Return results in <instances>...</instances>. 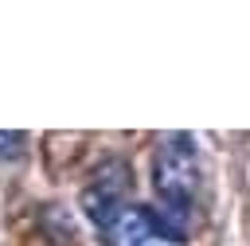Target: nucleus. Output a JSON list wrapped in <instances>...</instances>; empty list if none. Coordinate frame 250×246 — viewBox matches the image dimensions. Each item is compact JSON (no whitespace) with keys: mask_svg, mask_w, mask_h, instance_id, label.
<instances>
[{"mask_svg":"<svg viewBox=\"0 0 250 246\" xmlns=\"http://www.w3.org/2000/svg\"><path fill=\"white\" fill-rule=\"evenodd\" d=\"M199 148L195 137L188 133H168L156 144L152 156V191H156V226L180 246L195 223V203H199Z\"/></svg>","mask_w":250,"mask_h":246,"instance_id":"obj_1","label":"nucleus"},{"mask_svg":"<svg viewBox=\"0 0 250 246\" xmlns=\"http://www.w3.org/2000/svg\"><path fill=\"white\" fill-rule=\"evenodd\" d=\"M125 191H129V168L121 160H105L94 172V184L82 191V211L90 215V223L109 226V219L125 207Z\"/></svg>","mask_w":250,"mask_h":246,"instance_id":"obj_2","label":"nucleus"},{"mask_svg":"<svg viewBox=\"0 0 250 246\" xmlns=\"http://www.w3.org/2000/svg\"><path fill=\"white\" fill-rule=\"evenodd\" d=\"M109 246H176L152 219V211L145 207H121L113 219H109Z\"/></svg>","mask_w":250,"mask_h":246,"instance_id":"obj_3","label":"nucleus"},{"mask_svg":"<svg viewBox=\"0 0 250 246\" xmlns=\"http://www.w3.org/2000/svg\"><path fill=\"white\" fill-rule=\"evenodd\" d=\"M23 148H27L23 133H0V160H16V156H23Z\"/></svg>","mask_w":250,"mask_h":246,"instance_id":"obj_4","label":"nucleus"}]
</instances>
